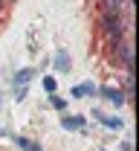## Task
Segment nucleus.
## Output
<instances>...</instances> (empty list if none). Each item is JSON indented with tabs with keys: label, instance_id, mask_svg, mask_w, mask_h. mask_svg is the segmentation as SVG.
Segmentation results:
<instances>
[{
	"label": "nucleus",
	"instance_id": "nucleus-1",
	"mask_svg": "<svg viewBox=\"0 0 139 151\" xmlns=\"http://www.w3.org/2000/svg\"><path fill=\"white\" fill-rule=\"evenodd\" d=\"M101 96H104V99H110V102H116V105H122V93H119V90H113V87H104Z\"/></svg>",
	"mask_w": 139,
	"mask_h": 151
},
{
	"label": "nucleus",
	"instance_id": "nucleus-2",
	"mask_svg": "<svg viewBox=\"0 0 139 151\" xmlns=\"http://www.w3.org/2000/svg\"><path fill=\"white\" fill-rule=\"evenodd\" d=\"M87 93H93V84H78V87H73V96H76V99H84Z\"/></svg>",
	"mask_w": 139,
	"mask_h": 151
},
{
	"label": "nucleus",
	"instance_id": "nucleus-3",
	"mask_svg": "<svg viewBox=\"0 0 139 151\" xmlns=\"http://www.w3.org/2000/svg\"><path fill=\"white\" fill-rule=\"evenodd\" d=\"M55 64H58V70H70V58H67V52H58Z\"/></svg>",
	"mask_w": 139,
	"mask_h": 151
},
{
	"label": "nucleus",
	"instance_id": "nucleus-4",
	"mask_svg": "<svg viewBox=\"0 0 139 151\" xmlns=\"http://www.w3.org/2000/svg\"><path fill=\"white\" fill-rule=\"evenodd\" d=\"M81 125V116H67V119H64V128H67V131H70V128H78Z\"/></svg>",
	"mask_w": 139,
	"mask_h": 151
},
{
	"label": "nucleus",
	"instance_id": "nucleus-5",
	"mask_svg": "<svg viewBox=\"0 0 139 151\" xmlns=\"http://www.w3.org/2000/svg\"><path fill=\"white\" fill-rule=\"evenodd\" d=\"M32 145H35L32 139H26V137H18V148H20V151H32Z\"/></svg>",
	"mask_w": 139,
	"mask_h": 151
},
{
	"label": "nucleus",
	"instance_id": "nucleus-6",
	"mask_svg": "<svg viewBox=\"0 0 139 151\" xmlns=\"http://www.w3.org/2000/svg\"><path fill=\"white\" fill-rule=\"evenodd\" d=\"M29 78H32V70H20V73H18V78H15V81H18V84H26Z\"/></svg>",
	"mask_w": 139,
	"mask_h": 151
},
{
	"label": "nucleus",
	"instance_id": "nucleus-7",
	"mask_svg": "<svg viewBox=\"0 0 139 151\" xmlns=\"http://www.w3.org/2000/svg\"><path fill=\"white\" fill-rule=\"evenodd\" d=\"M104 125H107V128H119V125H122V119H116V116H110V119H104Z\"/></svg>",
	"mask_w": 139,
	"mask_h": 151
},
{
	"label": "nucleus",
	"instance_id": "nucleus-8",
	"mask_svg": "<svg viewBox=\"0 0 139 151\" xmlns=\"http://www.w3.org/2000/svg\"><path fill=\"white\" fill-rule=\"evenodd\" d=\"M119 3L122 0H107V9H119Z\"/></svg>",
	"mask_w": 139,
	"mask_h": 151
},
{
	"label": "nucleus",
	"instance_id": "nucleus-9",
	"mask_svg": "<svg viewBox=\"0 0 139 151\" xmlns=\"http://www.w3.org/2000/svg\"><path fill=\"white\" fill-rule=\"evenodd\" d=\"M0 6H3V3H0Z\"/></svg>",
	"mask_w": 139,
	"mask_h": 151
},
{
	"label": "nucleus",
	"instance_id": "nucleus-10",
	"mask_svg": "<svg viewBox=\"0 0 139 151\" xmlns=\"http://www.w3.org/2000/svg\"><path fill=\"white\" fill-rule=\"evenodd\" d=\"M0 102H3V99H0Z\"/></svg>",
	"mask_w": 139,
	"mask_h": 151
}]
</instances>
